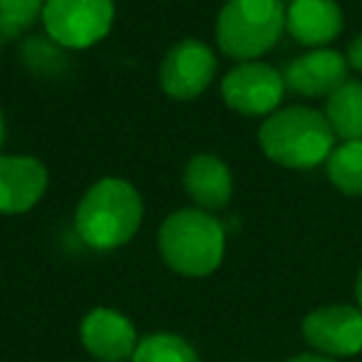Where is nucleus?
<instances>
[{
	"mask_svg": "<svg viewBox=\"0 0 362 362\" xmlns=\"http://www.w3.org/2000/svg\"><path fill=\"white\" fill-rule=\"evenodd\" d=\"M144 221L139 189L122 176L95 181L75 209V231L92 251H115L136 236Z\"/></svg>",
	"mask_w": 362,
	"mask_h": 362,
	"instance_id": "f257e3e1",
	"label": "nucleus"
},
{
	"mask_svg": "<svg viewBox=\"0 0 362 362\" xmlns=\"http://www.w3.org/2000/svg\"><path fill=\"white\" fill-rule=\"evenodd\" d=\"M335 132L325 115L305 105L281 107L263 119L258 129V146L278 166L286 169H315L325 164L335 149Z\"/></svg>",
	"mask_w": 362,
	"mask_h": 362,
	"instance_id": "f03ea898",
	"label": "nucleus"
},
{
	"mask_svg": "<svg viewBox=\"0 0 362 362\" xmlns=\"http://www.w3.org/2000/svg\"><path fill=\"white\" fill-rule=\"evenodd\" d=\"M156 246L164 263L184 278H206L226 256V228L197 206L179 209L161 221Z\"/></svg>",
	"mask_w": 362,
	"mask_h": 362,
	"instance_id": "7ed1b4c3",
	"label": "nucleus"
},
{
	"mask_svg": "<svg viewBox=\"0 0 362 362\" xmlns=\"http://www.w3.org/2000/svg\"><path fill=\"white\" fill-rule=\"evenodd\" d=\"M286 33L281 0H226L216 18V45L236 62L258 60Z\"/></svg>",
	"mask_w": 362,
	"mask_h": 362,
	"instance_id": "20e7f679",
	"label": "nucleus"
},
{
	"mask_svg": "<svg viewBox=\"0 0 362 362\" xmlns=\"http://www.w3.org/2000/svg\"><path fill=\"white\" fill-rule=\"evenodd\" d=\"M115 0H45L42 28L65 50H90L115 25Z\"/></svg>",
	"mask_w": 362,
	"mask_h": 362,
	"instance_id": "39448f33",
	"label": "nucleus"
},
{
	"mask_svg": "<svg viewBox=\"0 0 362 362\" xmlns=\"http://www.w3.org/2000/svg\"><path fill=\"white\" fill-rule=\"evenodd\" d=\"M283 72L263 60L236 62V67L226 72L221 80V97L228 110L241 117H263L281 110L286 97Z\"/></svg>",
	"mask_w": 362,
	"mask_h": 362,
	"instance_id": "423d86ee",
	"label": "nucleus"
},
{
	"mask_svg": "<svg viewBox=\"0 0 362 362\" xmlns=\"http://www.w3.org/2000/svg\"><path fill=\"white\" fill-rule=\"evenodd\" d=\"M216 70V52L206 42L187 37L169 47V52L164 55L159 65V85L171 100L189 102L202 97L211 87Z\"/></svg>",
	"mask_w": 362,
	"mask_h": 362,
	"instance_id": "0eeeda50",
	"label": "nucleus"
},
{
	"mask_svg": "<svg viewBox=\"0 0 362 362\" xmlns=\"http://www.w3.org/2000/svg\"><path fill=\"white\" fill-rule=\"evenodd\" d=\"M300 332L313 352L332 360L355 357L362 352V310L345 303L320 305L303 317Z\"/></svg>",
	"mask_w": 362,
	"mask_h": 362,
	"instance_id": "6e6552de",
	"label": "nucleus"
},
{
	"mask_svg": "<svg viewBox=\"0 0 362 362\" xmlns=\"http://www.w3.org/2000/svg\"><path fill=\"white\" fill-rule=\"evenodd\" d=\"M80 342L95 362H129L139 335L124 313L100 305L82 317Z\"/></svg>",
	"mask_w": 362,
	"mask_h": 362,
	"instance_id": "1a4fd4ad",
	"label": "nucleus"
},
{
	"mask_svg": "<svg viewBox=\"0 0 362 362\" xmlns=\"http://www.w3.org/2000/svg\"><path fill=\"white\" fill-rule=\"evenodd\" d=\"M47 184L50 174L37 156L0 154V214H28L42 202Z\"/></svg>",
	"mask_w": 362,
	"mask_h": 362,
	"instance_id": "9d476101",
	"label": "nucleus"
},
{
	"mask_svg": "<svg viewBox=\"0 0 362 362\" xmlns=\"http://www.w3.org/2000/svg\"><path fill=\"white\" fill-rule=\"evenodd\" d=\"M350 72L345 55L332 47H315L298 55L283 72V80L291 92L300 97H327L337 90Z\"/></svg>",
	"mask_w": 362,
	"mask_h": 362,
	"instance_id": "9b49d317",
	"label": "nucleus"
},
{
	"mask_svg": "<svg viewBox=\"0 0 362 362\" xmlns=\"http://www.w3.org/2000/svg\"><path fill=\"white\" fill-rule=\"evenodd\" d=\"M345 30V16L335 0H296L286 6V33L298 45L330 47Z\"/></svg>",
	"mask_w": 362,
	"mask_h": 362,
	"instance_id": "f8f14e48",
	"label": "nucleus"
},
{
	"mask_svg": "<svg viewBox=\"0 0 362 362\" xmlns=\"http://www.w3.org/2000/svg\"><path fill=\"white\" fill-rule=\"evenodd\" d=\"M184 192L202 211H218L233 197V174L218 154L202 151L184 166Z\"/></svg>",
	"mask_w": 362,
	"mask_h": 362,
	"instance_id": "ddd939ff",
	"label": "nucleus"
},
{
	"mask_svg": "<svg viewBox=\"0 0 362 362\" xmlns=\"http://www.w3.org/2000/svg\"><path fill=\"white\" fill-rule=\"evenodd\" d=\"M325 119L340 141L362 139V80H345L325 97Z\"/></svg>",
	"mask_w": 362,
	"mask_h": 362,
	"instance_id": "4468645a",
	"label": "nucleus"
},
{
	"mask_svg": "<svg viewBox=\"0 0 362 362\" xmlns=\"http://www.w3.org/2000/svg\"><path fill=\"white\" fill-rule=\"evenodd\" d=\"M327 181L345 197H362V139L340 141L325 161Z\"/></svg>",
	"mask_w": 362,
	"mask_h": 362,
	"instance_id": "2eb2a0df",
	"label": "nucleus"
},
{
	"mask_svg": "<svg viewBox=\"0 0 362 362\" xmlns=\"http://www.w3.org/2000/svg\"><path fill=\"white\" fill-rule=\"evenodd\" d=\"M129 362H202L187 337L176 332H149L139 337Z\"/></svg>",
	"mask_w": 362,
	"mask_h": 362,
	"instance_id": "dca6fc26",
	"label": "nucleus"
},
{
	"mask_svg": "<svg viewBox=\"0 0 362 362\" xmlns=\"http://www.w3.org/2000/svg\"><path fill=\"white\" fill-rule=\"evenodd\" d=\"M45 0H0V42L23 37L42 18Z\"/></svg>",
	"mask_w": 362,
	"mask_h": 362,
	"instance_id": "f3484780",
	"label": "nucleus"
},
{
	"mask_svg": "<svg viewBox=\"0 0 362 362\" xmlns=\"http://www.w3.org/2000/svg\"><path fill=\"white\" fill-rule=\"evenodd\" d=\"M345 60H347V65H350V70H355L362 75V33H357V35L347 42Z\"/></svg>",
	"mask_w": 362,
	"mask_h": 362,
	"instance_id": "a211bd4d",
	"label": "nucleus"
},
{
	"mask_svg": "<svg viewBox=\"0 0 362 362\" xmlns=\"http://www.w3.org/2000/svg\"><path fill=\"white\" fill-rule=\"evenodd\" d=\"M286 362H340V360H332V357H325L320 352H300V355H293L288 357Z\"/></svg>",
	"mask_w": 362,
	"mask_h": 362,
	"instance_id": "6ab92c4d",
	"label": "nucleus"
},
{
	"mask_svg": "<svg viewBox=\"0 0 362 362\" xmlns=\"http://www.w3.org/2000/svg\"><path fill=\"white\" fill-rule=\"evenodd\" d=\"M355 300H357V308L362 310V266L357 271V281H355Z\"/></svg>",
	"mask_w": 362,
	"mask_h": 362,
	"instance_id": "aec40b11",
	"label": "nucleus"
},
{
	"mask_svg": "<svg viewBox=\"0 0 362 362\" xmlns=\"http://www.w3.org/2000/svg\"><path fill=\"white\" fill-rule=\"evenodd\" d=\"M3 141H6V117H3V110H0V149H3Z\"/></svg>",
	"mask_w": 362,
	"mask_h": 362,
	"instance_id": "412c9836",
	"label": "nucleus"
},
{
	"mask_svg": "<svg viewBox=\"0 0 362 362\" xmlns=\"http://www.w3.org/2000/svg\"><path fill=\"white\" fill-rule=\"evenodd\" d=\"M283 6H291V3H296V0H281Z\"/></svg>",
	"mask_w": 362,
	"mask_h": 362,
	"instance_id": "4be33fe9",
	"label": "nucleus"
}]
</instances>
